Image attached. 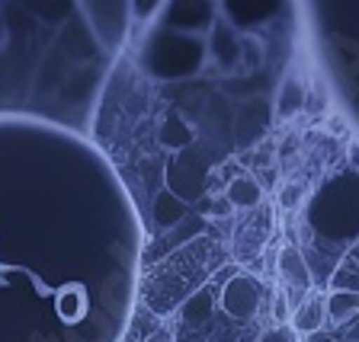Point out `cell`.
<instances>
[{
    "label": "cell",
    "instance_id": "cell-3",
    "mask_svg": "<svg viewBox=\"0 0 359 342\" xmlns=\"http://www.w3.org/2000/svg\"><path fill=\"white\" fill-rule=\"evenodd\" d=\"M289 323H292V333H302V336L321 333L324 323H327V298L318 294V291H311V294L295 307V313H292Z\"/></svg>",
    "mask_w": 359,
    "mask_h": 342
},
{
    "label": "cell",
    "instance_id": "cell-6",
    "mask_svg": "<svg viewBox=\"0 0 359 342\" xmlns=\"http://www.w3.org/2000/svg\"><path fill=\"white\" fill-rule=\"evenodd\" d=\"M334 291H353V294H359V262L346 259L344 266L337 269V276H334Z\"/></svg>",
    "mask_w": 359,
    "mask_h": 342
},
{
    "label": "cell",
    "instance_id": "cell-8",
    "mask_svg": "<svg viewBox=\"0 0 359 342\" xmlns=\"http://www.w3.org/2000/svg\"><path fill=\"white\" fill-rule=\"evenodd\" d=\"M260 342H295V333L289 327H276V329H269Z\"/></svg>",
    "mask_w": 359,
    "mask_h": 342
},
{
    "label": "cell",
    "instance_id": "cell-11",
    "mask_svg": "<svg viewBox=\"0 0 359 342\" xmlns=\"http://www.w3.org/2000/svg\"><path fill=\"white\" fill-rule=\"evenodd\" d=\"M334 342H346V339H334Z\"/></svg>",
    "mask_w": 359,
    "mask_h": 342
},
{
    "label": "cell",
    "instance_id": "cell-1",
    "mask_svg": "<svg viewBox=\"0 0 359 342\" xmlns=\"http://www.w3.org/2000/svg\"><path fill=\"white\" fill-rule=\"evenodd\" d=\"M260 301H263V285H260V278H254V276L231 278V285H228L222 294V307L231 313V317H238V320H250L257 313V307H260Z\"/></svg>",
    "mask_w": 359,
    "mask_h": 342
},
{
    "label": "cell",
    "instance_id": "cell-7",
    "mask_svg": "<svg viewBox=\"0 0 359 342\" xmlns=\"http://www.w3.org/2000/svg\"><path fill=\"white\" fill-rule=\"evenodd\" d=\"M299 106H302V87L295 80H285L283 99H279V112H283V115H292Z\"/></svg>",
    "mask_w": 359,
    "mask_h": 342
},
{
    "label": "cell",
    "instance_id": "cell-9",
    "mask_svg": "<svg viewBox=\"0 0 359 342\" xmlns=\"http://www.w3.org/2000/svg\"><path fill=\"white\" fill-rule=\"evenodd\" d=\"M299 195H302L299 186H283V189H279V201H283V208H292Z\"/></svg>",
    "mask_w": 359,
    "mask_h": 342
},
{
    "label": "cell",
    "instance_id": "cell-5",
    "mask_svg": "<svg viewBox=\"0 0 359 342\" xmlns=\"http://www.w3.org/2000/svg\"><path fill=\"white\" fill-rule=\"evenodd\" d=\"M228 199H231L234 205H241V208H247V205H257V201L263 199V192H260V186H257V179L238 176L231 186H228Z\"/></svg>",
    "mask_w": 359,
    "mask_h": 342
},
{
    "label": "cell",
    "instance_id": "cell-10",
    "mask_svg": "<svg viewBox=\"0 0 359 342\" xmlns=\"http://www.w3.org/2000/svg\"><path fill=\"white\" fill-rule=\"evenodd\" d=\"M344 339H346V342H359V317L344 329Z\"/></svg>",
    "mask_w": 359,
    "mask_h": 342
},
{
    "label": "cell",
    "instance_id": "cell-4",
    "mask_svg": "<svg viewBox=\"0 0 359 342\" xmlns=\"http://www.w3.org/2000/svg\"><path fill=\"white\" fill-rule=\"evenodd\" d=\"M359 317V294H353V291H330L327 298V320L334 323V327L346 329L353 320Z\"/></svg>",
    "mask_w": 359,
    "mask_h": 342
},
{
    "label": "cell",
    "instance_id": "cell-2",
    "mask_svg": "<svg viewBox=\"0 0 359 342\" xmlns=\"http://www.w3.org/2000/svg\"><path fill=\"white\" fill-rule=\"evenodd\" d=\"M279 276H283V285L292 298L305 301L311 294V276H308V266L302 259V253H295L292 246H285L279 253Z\"/></svg>",
    "mask_w": 359,
    "mask_h": 342
}]
</instances>
